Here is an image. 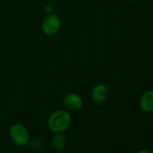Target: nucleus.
Here are the masks:
<instances>
[{
    "instance_id": "nucleus-5",
    "label": "nucleus",
    "mask_w": 153,
    "mask_h": 153,
    "mask_svg": "<svg viewBox=\"0 0 153 153\" xmlns=\"http://www.w3.org/2000/svg\"><path fill=\"white\" fill-rule=\"evenodd\" d=\"M109 97V89L104 84L96 85L91 90V99L94 103L102 104Z\"/></svg>"
},
{
    "instance_id": "nucleus-8",
    "label": "nucleus",
    "mask_w": 153,
    "mask_h": 153,
    "mask_svg": "<svg viewBox=\"0 0 153 153\" xmlns=\"http://www.w3.org/2000/svg\"><path fill=\"white\" fill-rule=\"evenodd\" d=\"M30 146L34 149H38L42 147V140L38 137H33V138H30V140H29V143Z\"/></svg>"
},
{
    "instance_id": "nucleus-2",
    "label": "nucleus",
    "mask_w": 153,
    "mask_h": 153,
    "mask_svg": "<svg viewBox=\"0 0 153 153\" xmlns=\"http://www.w3.org/2000/svg\"><path fill=\"white\" fill-rule=\"evenodd\" d=\"M9 135L12 141L18 147H25L29 143L30 132L22 123H14L9 129Z\"/></svg>"
},
{
    "instance_id": "nucleus-4",
    "label": "nucleus",
    "mask_w": 153,
    "mask_h": 153,
    "mask_svg": "<svg viewBox=\"0 0 153 153\" xmlns=\"http://www.w3.org/2000/svg\"><path fill=\"white\" fill-rule=\"evenodd\" d=\"M63 105L68 111H79L83 106V99L76 93H68L63 98Z\"/></svg>"
},
{
    "instance_id": "nucleus-6",
    "label": "nucleus",
    "mask_w": 153,
    "mask_h": 153,
    "mask_svg": "<svg viewBox=\"0 0 153 153\" xmlns=\"http://www.w3.org/2000/svg\"><path fill=\"white\" fill-rule=\"evenodd\" d=\"M139 106L145 113L153 112V90H148L141 95Z\"/></svg>"
},
{
    "instance_id": "nucleus-1",
    "label": "nucleus",
    "mask_w": 153,
    "mask_h": 153,
    "mask_svg": "<svg viewBox=\"0 0 153 153\" xmlns=\"http://www.w3.org/2000/svg\"><path fill=\"white\" fill-rule=\"evenodd\" d=\"M72 118L70 114L66 110L54 111L48 118V128L53 133L64 132L71 125Z\"/></svg>"
},
{
    "instance_id": "nucleus-11",
    "label": "nucleus",
    "mask_w": 153,
    "mask_h": 153,
    "mask_svg": "<svg viewBox=\"0 0 153 153\" xmlns=\"http://www.w3.org/2000/svg\"><path fill=\"white\" fill-rule=\"evenodd\" d=\"M131 1H133V2H138V1H140V0H131Z\"/></svg>"
},
{
    "instance_id": "nucleus-10",
    "label": "nucleus",
    "mask_w": 153,
    "mask_h": 153,
    "mask_svg": "<svg viewBox=\"0 0 153 153\" xmlns=\"http://www.w3.org/2000/svg\"><path fill=\"white\" fill-rule=\"evenodd\" d=\"M136 153H153V152L149 149H140V150L137 151Z\"/></svg>"
},
{
    "instance_id": "nucleus-3",
    "label": "nucleus",
    "mask_w": 153,
    "mask_h": 153,
    "mask_svg": "<svg viewBox=\"0 0 153 153\" xmlns=\"http://www.w3.org/2000/svg\"><path fill=\"white\" fill-rule=\"evenodd\" d=\"M61 27V20L59 16L54 13L46 15V16L42 19L41 28L42 33L45 35L52 36L57 34Z\"/></svg>"
},
{
    "instance_id": "nucleus-9",
    "label": "nucleus",
    "mask_w": 153,
    "mask_h": 153,
    "mask_svg": "<svg viewBox=\"0 0 153 153\" xmlns=\"http://www.w3.org/2000/svg\"><path fill=\"white\" fill-rule=\"evenodd\" d=\"M43 11L46 15H49V14H51L53 13V7L51 5H46L44 7H43Z\"/></svg>"
},
{
    "instance_id": "nucleus-7",
    "label": "nucleus",
    "mask_w": 153,
    "mask_h": 153,
    "mask_svg": "<svg viewBox=\"0 0 153 153\" xmlns=\"http://www.w3.org/2000/svg\"><path fill=\"white\" fill-rule=\"evenodd\" d=\"M51 142L53 147L58 149V150H61L65 148L66 144H67V138L66 136L63 134V132H58V133H54L52 139H51Z\"/></svg>"
}]
</instances>
